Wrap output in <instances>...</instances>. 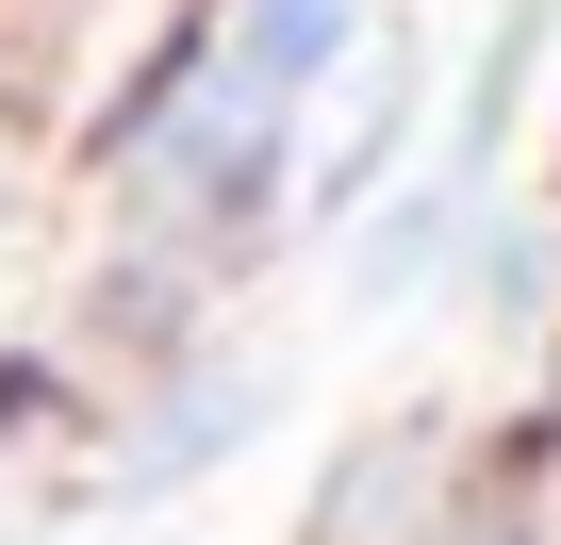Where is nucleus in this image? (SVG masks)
Returning a JSON list of instances; mask_svg holds the SVG:
<instances>
[{
  "label": "nucleus",
  "instance_id": "1",
  "mask_svg": "<svg viewBox=\"0 0 561 545\" xmlns=\"http://www.w3.org/2000/svg\"><path fill=\"white\" fill-rule=\"evenodd\" d=\"M331 34H347V0H248V18H231V50H215L198 166H215V149H248V133H280V100H298V83L331 67Z\"/></svg>",
  "mask_w": 561,
  "mask_h": 545
},
{
  "label": "nucleus",
  "instance_id": "2",
  "mask_svg": "<svg viewBox=\"0 0 561 545\" xmlns=\"http://www.w3.org/2000/svg\"><path fill=\"white\" fill-rule=\"evenodd\" d=\"M248 413H264V397H248V381H215V397H182V413H165V430H149V463H133V479H182V463H215V446H231V430H248Z\"/></svg>",
  "mask_w": 561,
  "mask_h": 545
},
{
  "label": "nucleus",
  "instance_id": "3",
  "mask_svg": "<svg viewBox=\"0 0 561 545\" xmlns=\"http://www.w3.org/2000/svg\"><path fill=\"white\" fill-rule=\"evenodd\" d=\"M430 248H446V198L380 215V231H364V298H413V282H430Z\"/></svg>",
  "mask_w": 561,
  "mask_h": 545
}]
</instances>
